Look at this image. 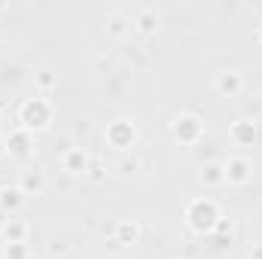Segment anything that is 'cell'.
<instances>
[{
  "label": "cell",
  "instance_id": "6da1fadb",
  "mask_svg": "<svg viewBox=\"0 0 262 259\" xmlns=\"http://www.w3.org/2000/svg\"><path fill=\"white\" fill-rule=\"evenodd\" d=\"M216 89L219 92H229V95H235L238 89H241V77L235 70H222L219 77H216Z\"/></svg>",
  "mask_w": 262,
  "mask_h": 259
},
{
  "label": "cell",
  "instance_id": "7a4b0ae2",
  "mask_svg": "<svg viewBox=\"0 0 262 259\" xmlns=\"http://www.w3.org/2000/svg\"><path fill=\"white\" fill-rule=\"evenodd\" d=\"M247 162L244 159H232L229 165H226V180H232V183H244L247 180Z\"/></svg>",
  "mask_w": 262,
  "mask_h": 259
},
{
  "label": "cell",
  "instance_id": "3957f363",
  "mask_svg": "<svg viewBox=\"0 0 262 259\" xmlns=\"http://www.w3.org/2000/svg\"><path fill=\"white\" fill-rule=\"evenodd\" d=\"M22 192L19 189H4V192H0V201H4V207H16L22 198H19Z\"/></svg>",
  "mask_w": 262,
  "mask_h": 259
},
{
  "label": "cell",
  "instance_id": "277c9868",
  "mask_svg": "<svg viewBox=\"0 0 262 259\" xmlns=\"http://www.w3.org/2000/svg\"><path fill=\"white\" fill-rule=\"evenodd\" d=\"M73 168H86V156L70 153V159H67V171H73Z\"/></svg>",
  "mask_w": 262,
  "mask_h": 259
},
{
  "label": "cell",
  "instance_id": "5b68a950",
  "mask_svg": "<svg viewBox=\"0 0 262 259\" xmlns=\"http://www.w3.org/2000/svg\"><path fill=\"white\" fill-rule=\"evenodd\" d=\"M204 171H207V174H201V177H204V180H210V183H216V180L226 177V174H219V168H216V165H210V168H204Z\"/></svg>",
  "mask_w": 262,
  "mask_h": 259
},
{
  "label": "cell",
  "instance_id": "8992f818",
  "mask_svg": "<svg viewBox=\"0 0 262 259\" xmlns=\"http://www.w3.org/2000/svg\"><path fill=\"white\" fill-rule=\"evenodd\" d=\"M31 186H34V189H40V186H43L40 174H28V177H25V189H31Z\"/></svg>",
  "mask_w": 262,
  "mask_h": 259
}]
</instances>
